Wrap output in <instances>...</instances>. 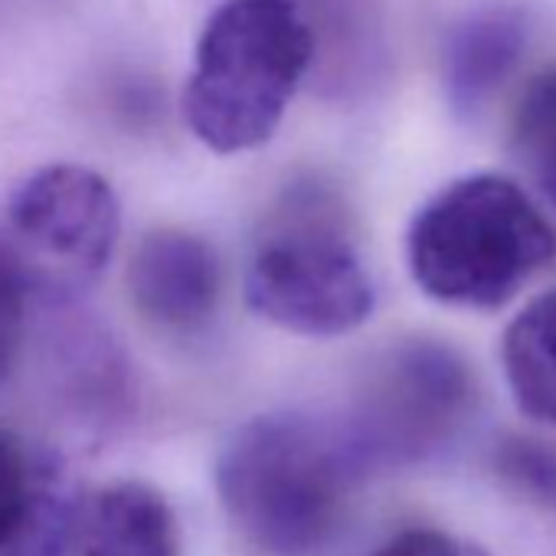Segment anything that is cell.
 Returning a JSON list of instances; mask_svg holds the SVG:
<instances>
[{
  "label": "cell",
  "instance_id": "6da1fadb",
  "mask_svg": "<svg viewBox=\"0 0 556 556\" xmlns=\"http://www.w3.org/2000/svg\"><path fill=\"white\" fill-rule=\"evenodd\" d=\"M361 475L341 429L305 413L249 419L216 458L223 510L236 533L265 556L321 549Z\"/></svg>",
  "mask_w": 556,
  "mask_h": 556
},
{
  "label": "cell",
  "instance_id": "7a4b0ae2",
  "mask_svg": "<svg viewBox=\"0 0 556 556\" xmlns=\"http://www.w3.org/2000/svg\"><path fill=\"white\" fill-rule=\"evenodd\" d=\"M556 258V229L504 174H468L429 197L406 232L419 292L462 312L510 305Z\"/></svg>",
  "mask_w": 556,
  "mask_h": 556
},
{
  "label": "cell",
  "instance_id": "3957f363",
  "mask_svg": "<svg viewBox=\"0 0 556 556\" xmlns=\"http://www.w3.org/2000/svg\"><path fill=\"white\" fill-rule=\"evenodd\" d=\"M318 37L295 0H226L193 53L184 118L216 154L265 144L315 63Z\"/></svg>",
  "mask_w": 556,
  "mask_h": 556
},
{
  "label": "cell",
  "instance_id": "277c9868",
  "mask_svg": "<svg viewBox=\"0 0 556 556\" xmlns=\"http://www.w3.org/2000/svg\"><path fill=\"white\" fill-rule=\"evenodd\" d=\"M245 305L302 338H341L374 315L370 271L328 193L299 190L268 219L245 268Z\"/></svg>",
  "mask_w": 556,
  "mask_h": 556
},
{
  "label": "cell",
  "instance_id": "5b68a950",
  "mask_svg": "<svg viewBox=\"0 0 556 556\" xmlns=\"http://www.w3.org/2000/svg\"><path fill=\"white\" fill-rule=\"evenodd\" d=\"M478 403L465 357L429 338L387 348L364 370L351 413L338 426L357 468H403L445 452Z\"/></svg>",
  "mask_w": 556,
  "mask_h": 556
},
{
  "label": "cell",
  "instance_id": "8992f818",
  "mask_svg": "<svg viewBox=\"0 0 556 556\" xmlns=\"http://www.w3.org/2000/svg\"><path fill=\"white\" fill-rule=\"evenodd\" d=\"M4 232L30 289L70 302L105 271L122 232V206L102 174L83 164H50L17 187Z\"/></svg>",
  "mask_w": 556,
  "mask_h": 556
},
{
  "label": "cell",
  "instance_id": "52a82bcc",
  "mask_svg": "<svg viewBox=\"0 0 556 556\" xmlns=\"http://www.w3.org/2000/svg\"><path fill=\"white\" fill-rule=\"evenodd\" d=\"M76 507L60 458L0 429V556H70Z\"/></svg>",
  "mask_w": 556,
  "mask_h": 556
},
{
  "label": "cell",
  "instance_id": "ba28073f",
  "mask_svg": "<svg viewBox=\"0 0 556 556\" xmlns=\"http://www.w3.org/2000/svg\"><path fill=\"white\" fill-rule=\"evenodd\" d=\"M219 258L187 229L148 232L128 265L131 305L164 331H197L219 305Z\"/></svg>",
  "mask_w": 556,
  "mask_h": 556
},
{
  "label": "cell",
  "instance_id": "9c48e42d",
  "mask_svg": "<svg viewBox=\"0 0 556 556\" xmlns=\"http://www.w3.org/2000/svg\"><path fill=\"white\" fill-rule=\"evenodd\" d=\"M530 47V14L491 0L462 14L442 43V92L458 118H478L510 83Z\"/></svg>",
  "mask_w": 556,
  "mask_h": 556
},
{
  "label": "cell",
  "instance_id": "30bf717a",
  "mask_svg": "<svg viewBox=\"0 0 556 556\" xmlns=\"http://www.w3.org/2000/svg\"><path fill=\"white\" fill-rule=\"evenodd\" d=\"M70 556H180L167 497L144 481H115L76 507Z\"/></svg>",
  "mask_w": 556,
  "mask_h": 556
},
{
  "label": "cell",
  "instance_id": "8fae6325",
  "mask_svg": "<svg viewBox=\"0 0 556 556\" xmlns=\"http://www.w3.org/2000/svg\"><path fill=\"white\" fill-rule=\"evenodd\" d=\"M501 367L523 416L556 429V289L530 299L510 318Z\"/></svg>",
  "mask_w": 556,
  "mask_h": 556
},
{
  "label": "cell",
  "instance_id": "7c38bea8",
  "mask_svg": "<svg viewBox=\"0 0 556 556\" xmlns=\"http://www.w3.org/2000/svg\"><path fill=\"white\" fill-rule=\"evenodd\" d=\"M510 151L533 187L556 206V66L523 89L510 122Z\"/></svg>",
  "mask_w": 556,
  "mask_h": 556
},
{
  "label": "cell",
  "instance_id": "4fadbf2b",
  "mask_svg": "<svg viewBox=\"0 0 556 556\" xmlns=\"http://www.w3.org/2000/svg\"><path fill=\"white\" fill-rule=\"evenodd\" d=\"M494 475L523 501L556 517V442L504 435L491 455Z\"/></svg>",
  "mask_w": 556,
  "mask_h": 556
},
{
  "label": "cell",
  "instance_id": "5bb4252c",
  "mask_svg": "<svg viewBox=\"0 0 556 556\" xmlns=\"http://www.w3.org/2000/svg\"><path fill=\"white\" fill-rule=\"evenodd\" d=\"M30 292V278L14 242L8 239V232H0V383L11 377L21 357Z\"/></svg>",
  "mask_w": 556,
  "mask_h": 556
},
{
  "label": "cell",
  "instance_id": "9a60e30c",
  "mask_svg": "<svg viewBox=\"0 0 556 556\" xmlns=\"http://www.w3.org/2000/svg\"><path fill=\"white\" fill-rule=\"evenodd\" d=\"M374 556H491V553L465 536L432 527H416L390 536Z\"/></svg>",
  "mask_w": 556,
  "mask_h": 556
}]
</instances>
